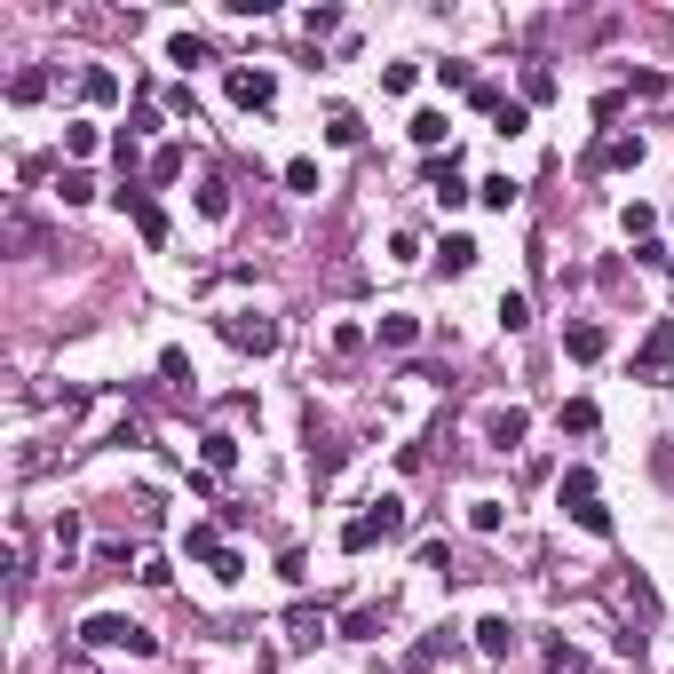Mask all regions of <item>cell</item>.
Listing matches in <instances>:
<instances>
[{
  "label": "cell",
  "mask_w": 674,
  "mask_h": 674,
  "mask_svg": "<svg viewBox=\"0 0 674 674\" xmlns=\"http://www.w3.org/2000/svg\"><path fill=\"white\" fill-rule=\"evenodd\" d=\"M119 207H127V215H135V230H143V246H167V215H159V207H151V199H143V191H135V183H127V191H119Z\"/></svg>",
  "instance_id": "cell-9"
},
{
  "label": "cell",
  "mask_w": 674,
  "mask_h": 674,
  "mask_svg": "<svg viewBox=\"0 0 674 674\" xmlns=\"http://www.w3.org/2000/svg\"><path fill=\"white\" fill-rule=\"evenodd\" d=\"M437 659H452V627H437V635H421V643L405 651V667H413V674H429Z\"/></svg>",
  "instance_id": "cell-11"
},
{
  "label": "cell",
  "mask_w": 674,
  "mask_h": 674,
  "mask_svg": "<svg viewBox=\"0 0 674 674\" xmlns=\"http://www.w3.org/2000/svg\"><path fill=\"white\" fill-rule=\"evenodd\" d=\"M326 143H341V151H357V143H365V119L349 112V104H334V119H326Z\"/></svg>",
  "instance_id": "cell-15"
},
{
  "label": "cell",
  "mask_w": 674,
  "mask_h": 674,
  "mask_svg": "<svg viewBox=\"0 0 674 674\" xmlns=\"http://www.w3.org/2000/svg\"><path fill=\"white\" fill-rule=\"evenodd\" d=\"M135 579H143V587H167L175 571H167V556H143V563H135Z\"/></svg>",
  "instance_id": "cell-34"
},
{
  "label": "cell",
  "mask_w": 674,
  "mask_h": 674,
  "mask_svg": "<svg viewBox=\"0 0 674 674\" xmlns=\"http://www.w3.org/2000/svg\"><path fill=\"white\" fill-rule=\"evenodd\" d=\"M80 96H88V104H112V96H119V72H88Z\"/></svg>",
  "instance_id": "cell-27"
},
{
  "label": "cell",
  "mask_w": 674,
  "mask_h": 674,
  "mask_svg": "<svg viewBox=\"0 0 674 674\" xmlns=\"http://www.w3.org/2000/svg\"><path fill=\"white\" fill-rule=\"evenodd\" d=\"M556 500L571 508V524H579V532H595V540L611 532V508L595 500V476H587V468H571V476H563V484H556Z\"/></svg>",
  "instance_id": "cell-3"
},
{
  "label": "cell",
  "mask_w": 674,
  "mask_h": 674,
  "mask_svg": "<svg viewBox=\"0 0 674 674\" xmlns=\"http://www.w3.org/2000/svg\"><path fill=\"white\" fill-rule=\"evenodd\" d=\"M80 643L88 651H127V659H151L159 643L135 627V619H119V611H96V619H80Z\"/></svg>",
  "instance_id": "cell-1"
},
{
  "label": "cell",
  "mask_w": 674,
  "mask_h": 674,
  "mask_svg": "<svg viewBox=\"0 0 674 674\" xmlns=\"http://www.w3.org/2000/svg\"><path fill=\"white\" fill-rule=\"evenodd\" d=\"M595 167H643V135H611V143L595 151Z\"/></svg>",
  "instance_id": "cell-16"
},
{
  "label": "cell",
  "mask_w": 674,
  "mask_h": 674,
  "mask_svg": "<svg viewBox=\"0 0 674 674\" xmlns=\"http://www.w3.org/2000/svg\"><path fill=\"white\" fill-rule=\"evenodd\" d=\"M595 421H603V413H595L587 397H563V413H556V429H563V437H595Z\"/></svg>",
  "instance_id": "cell-14"
},
{
  "label": "cell",
  "mask_w": 674,
  "mask_h": 674,
  "mask_svg": "<svg viewBox=\"0 0 674 674\" xmlns=\"http://www.w3.org/2000/svg\"><path fill=\"white\" fill-rule=\"evenodd\" d=\"M167 64H207V40H199V32H175V40H167Z\"/></svg>",
  "instance_id": "cell-22"
},
{
  "label": "cell",
  "mask_w": 674,
  "mask_h": 674,
  "mask_svg": "<svg viewBox=\"0 0 674 674\" xmlns=\"http://www.w3.org/2000/svg\"><path fill=\"white\" fill-rule=\"evenodd\" d=\"M199 215H207V223H223V215H230V183H215V175L199 183Z\"/></svg>",
  "instance_id": "cell-20"
},
{
  "label": "cell",
  "mask_w": 674,
  "mask_h": 674,
  "mask_svg": "<svg viewBox=\"0 0 674 674\" xmlns=\"http://www.w3.org/2000/svg\"><path fill=\"white\" fill-rule=\"evenodd\" d=\"M286 191H302V199H318V159H286Z\"/></svg>",
  "instance_id": "cell-23"
},
{
  "label": "cell",
  "mask_w": 674,
  "mask_h": 674,
  "mask_svg": "<svg viewBox=\"0 0 674 674\" xmlns=\"http://www.w3.org/2000/svg\"><path fill=\"white\" fill-rule=\"evenodd\" d=\"M223 341H230V349L270 357V349H278V318H262V310H223Z\"/></svg>",
  "instance_id": "cell-4"
},
{
  "label": "cell",
  "mask_w": 674,
  "mask_h": 674,
  "mask_svg": "<svg viewBox=\"0 0 674 674\" xmlns=\"http://www.w3.org/2000/svg\"><path fill=\"white\" fill-rule=\"evenodd\" d=\"M476 651H484V659H508V651H516V627H508L500 611H492V619H476Z\"/></svg>",
  "instance_id": "cell-10"
},
{
  "label": "cell",
  "mask_w": 674,
  "mask_h": 674,
  "mask_svg": "<svg viewBox=\"0 0 674 674\" xmlns=\"http://www.w3.org/2000/svg\"><path fill=\"white\" fill-rule=\"evenodd\" d=\"M175 175H183V151H175V143H167V151H151V183H175Z\"/></svg>",
  "instance_id": "cell-30"
},
{
  "label": "cell",
  "mask_w": 674,
  "mask_h": 674,
  "mask_svg": "<svg viewBox=\"0 0 674 674\" xmlns=\"http://www.w3.org/2000/svg\"><path fill=\"white\" fill-rule=\"evenodd\" d=\"M302 32H310V40H326V32H341V8H310V16H302Z\"/></svg>",
  "instance_id": "cell-32"
},
{
  "label": "cell",
  "mask_w": 674,
  "mask_h": 674,
  "mask_svg": "<svg viewBox=\"0 0 674 674\" xmlns=\"http://www.w3.org/2000/svg\"><path fill=\"white\" fill-rule=\"evenodd\" d=\"M381 627H389V619H381L373 603H357V611H341V643H373Z\"/></svg>",
  "instance_id": "cell-13"
},
{
  "label": "cell",
  "mask_w": 674,
  "mask_h": 674,
  "mask_svg": "<svg viewBox=\"0 0 674 674\" xmlns=\"http://www.w3.org/2000/svg\"><path fill=\"white\" fill-rule=\"evenodd\" d=\"M540 667H548V674H579V667H587V659H579L571 643H540Z\"/></svg>",
  "instance_id": "cell-21"
},
{
  "label": "cell",
  "mask_w": 674,
  "mask_h": 674,
  "mask_svg": "<svg viewBox=\"0 0 674 674\" xmlns=\"http://www.w3.org/2000/svg\"><path fill=\"white\" fill-rule=\"evenodd\" d=\"M286 627H294V643H318V635H326V611H310V603H294V611H286Z\"/></svg>",
  "instance_id": "cell-19"
},
{
  "label": "cell",
  "mask_w": 674,
  "mask_h": 674,
  "mask_svg": "<svg viewBox=\"0 0 674 674\" xmlns=\"http://www.w3.org/2000/svg\"><path fill=\"white\" fill-rule=\"evenodd\" d=\"M429 191H437L445 207H460V199H468V183H460V167H452V151H445V159H429Z\"/></svg>",
  "instance_id": "cell-12"
},
{
  "label": "cell",
  "mask_w": 674,
  "mask_h": 674,
  "mask_svg": "<svg viewBox=\"0 0 674 674\" xmlns=\"http://www.w3.org/2000/svg\"><path fill=\"white\" fill-rule=\"evenodd\" d=\"M421 334V326H413V318H381V341H389V349H405V341Z\"/></svg>",
  "instance_id": "cell-35"
},
{
  "label": "cell",
  "mask_w": 674,
  "mask_h": 674,
  "mask_svg": "<svg viewBox=\"0 0 674 674\" xmlns=\"http://www.w3.org/2000/svg\"><path fill=\"white\" fill-rule=\"evenodd\" d=\"M437 262H445L452 278H460V270H476V238H460V230H452L445 246H437Z\"/></svg>",
  "instance_id": "cell-18"
},
{
  "label": "cell",
  "mask_w": 674,
  "mask_h": 674,
  "mask_svg": "<svg viewBox=\"0 0 674 674\" xmlns=\"http://www.w3.org/2000/svg\"><path fill=\"white\" fill-rule=\"evenodd\" d=\"M500 326L524 334V326H532V302H524V294H500Z\"/></svg>",
  "instance_id": "cell-25"
},
{
  "label": "cell",
  "mask_w": 674,
  "mask_h": 674,
  "mask_svg": "<svg viewBox=\"0 0 674 674\" xmlns=\"http://www.w3.org/2000/svg\"><path fill=\"white\" fill-rule=\"evenodd\" d=\"M88 199H96V183H88V175L72 167V175H64V207H88Z\"/></svg>",
  "instance_id": "cell-33"
},
{
  "label": "cell",
  "mask_w": 674,
  "mask_h": 674,
  "mask_svg": "<svg viewBox=\"0 0 674 674\" xmlns=\"http://www.w3.org/2000/svg\"><path fill=\"white\" fill-rule=\"evenodd\" d=\"M603 349H611V334H603L595 318H571V326H563V357H579V365H595Z\"/></svg>",
  "instance_id": "cell-8"
},
{
  "label": "cell",
  "mask_w": 674,
  "mask_h": 674,
  "mask_svg": "<svg viewBox=\"0 0 674 674\" xmlns=\"http://www.w3.org/2000/svg\"><path fill=\"white\" fill-rule=\"evenodd\" d=\"M524 437H532V413H524V405H492V413H484V445L492 452H516Z\"/></svg>",
  "instance_id": "cell-5"
},
{
  "label": "cell",
  "mask_w": 674,
  "mask_h": 674,
  "mask_svg": "<svg viewBox=\"0 0 674 674\" xmlns=\"http://www.w3.org/2000/svg\"><path fill=\"white\" fill-rule=\"evenodd\" d=\"M183 548H191V556L215 571V563H223V524H191V540H183Z\"/></svg>",
  "instance_id": "cell-17"
},
{
  "label": "cell",
  "mask_w": 674,
  "mask_h": 674,
  "mask_svg": "<svg viewBox=\"0 0 674 674\" xmlns=\"http://www.w3.org/2000/svg\"><path fill=\"white\" fill-rule=\"evenodd\" d=\"M476 199H484V207H508V199H516V183H508V175H484V183H476Z\"/></svg>",
  "instance_id": "cell-31"
},
{
  "label": "cell",
  "mask_w": 674,
  "mask_h": 674,
  "mask_svg": "<svg viewBox=\"0 0 674 674\" xmlns=\"http://www.w3.org/2000/svg\"><path fill=\"white\" fill-rule=\"evenodd\" d=\"M8 96H16V104H32V96H48V72H16V80H8Z\"/></svg>",
  "instance_id": "cell-28"
},
{
  "label": "cell",
  "mask_w": 674,
  "mask_h": 674,
  "mask_svg": "<svg viewBox=\"0 0 674 674\" xmlns=\"http://www.w3.org/2000/svg\"><path fill=\"white\" fill-rule=\"evenodd\" d=\"M524 96H532V104H548V96H556V72H548V64H532V72H524Z\"/></svg>",
  "instance_id": "cell-29"
},
{
  "label": "cell",
  "mask_w": 674,
  "mask_h": 674,
  "mask_svg": "<svg viewBox=\"0 0 674 674\" xmlns=\"http://www.w3.org/2000/svg\"><path fill=\"white\" fill-rule=\"evenodd\" d=\"M96 571H127V540H104V548H96Z\"/></svg>",
  "instance_id": "cell-36"
},
{
  "label": "cell",
  "mask_w": 674,
  "mask_h": 674,
  "mask_svg": "<svg viewBox=\"0 0 674 674\" xmlns=\"http://www.w3.org/2000/svg\"><path fill=\"white\" fill-rule=\"evenodd\" d=\"M230 104H238V112H270V104H278V80L238 64V72H230Z\"/></svg>",
  "instance_id": "cell-7"
},
{
  "label": "cell",
  "mask_w": 674,
  "mask_h": 674,
  "mask_svg": "<svg viewBox=\"0 0 674 674\" xmlns=\"http://www.w3.org/2000/svg\"><path fill=\"white\" fill-rule=\"evenodd\" d=\"M667 357H674V318H659L651 341L635 349V381H667Z\"/></svg>",
  "instance_id": "cell-6"
},
{
  "label": "cell",
  "mask_w": 674,
  "mask_h": 674,
  "mask_svg": "<svg viewBox=\"0 0 674 674\" xmlns=\"http://www.w3.org/2000/svg\"><path fill=\"white\" fill-rule=\"evenodd\" d=\"M413 143L437 151V143H445V112H413Z\"/></svg>",
  "instance_id": "cell-24"
},
{
  "label": "cell",
  "mask_w": 674,
  "mask_h": 674,
  "mask_svg": "<svg viewBox=\"0 0 674 674\" xmlns=\"http://www.w3.org/2000/svg\"><path fill=\"white\" fill-rule=\"evenodd\" d=\"M397 532H405V500H373L365 516H349V524H341V548H349V556H365L373 540H397Z\"/></svg>",
  "instance_id": "cell-2"
},
{
  "label": "cell",
  "mask_w": 674,
  "mask_h": 674,
  "mask_svg": "<svg viewBox=\"0 0 674 674\" xmlns=\"http://www.w3.org/2000/svg\"><path fill=\"white\" fill-rule=\"evenodd\" d=\"M207 468L230 476V468H238V437H207Z\"/></svg>",
  "instance_id": "cell-26"
}]
</instances>
